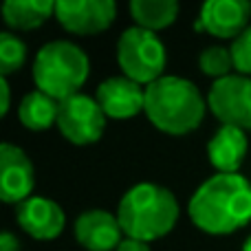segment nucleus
Returning a JSON list of instances; mask_svg holds the SVG:
<instances>
[{"mask_svg":"<svg viewBox=\"0 0 251 251\" xmlns=\"http://www.w3.org/2000/svg\"><path fill=\"white\" fill-rule=\"evenodd\" d=\"M0 251H20V240L11 231H2V236H0Z\"/></svg>","mask_w":251,"mask_h":251,"instance_id":"obj_22","label":"nucleus"},{"mask_svg":"<svg viewBox=\"0 0 251 251\" xmlns=\"http://www.w3.org/2000/svg\"><path fill=\"white\" fill-rule=\"evenodd\" d=\"M75 238L86 251H117L124 240V229L117 214L86 209L75 221Z\"/></svg>","mask_w":251,"mask_h":251,"instance_id":"obj_13","label":"nucleus"},{"mask_svg":"<svg viewBox=\"0 0 251 251\" xmlns=\"http://www.w3.org/2000/svg\"><path fill=\"white\" fill-rule=\"evenodd\" d=\"M199 66L207 77H212L214 82L218 79H225L229 75H234L231 71H236L234 66V57H231V51L225 47H207L201 51L199 55Z\"/></svg>","mask_w":251,"mask_h":251,"instance_id":"obj_18","label":"nucleus"},{"mask_svg":"<svg viewBox=\"0 0 251 251\" xmlns=\"http://www.w3.org/2000/svg\"><path fill=\"white\" fill-rule=\"evenodd\" d=\"M55 18L69 33L97 35L115 22L117 4L113 0H57Z\"/></svg>","mask_w":251,"mask_h":251,"instance_id":"obj_8","label":"nucleus"},{"mask_svg":"<svg viewBox=\"0 0 251 251\" xmlns=\"http://www.w3.org/2000/svg\"><path fill=\"white\" fill-rule=\"evenodd\" d=\"M251 26V2L249 0H209L201 7L194 22L196 31H207L214 38L234 42L243 31Z\"/></svg>","mask_w":251,"mask_h":251,"instance_id":"obj_9","label":"nucleus"},{"mask_svg":"<svg viewBox=\"0 0 251 251\" xmlns=\"http://www.w3.org/2000/svg\"><path fill=\"white\" fill-rule=\"evenodd\" d=\"M207 108L223 126L251 130V77L229 75L212 84L207 95Z\"/></svg>","mask_w":251,"mask_h":251,"instance_id":"obj_7","label":"nucleus"},{"mask_svg":"<svg viewBox=\"0 0 251 251\" xmlns=\"http://www.w3.org/2000/svg\"><path fill=\"white\" fill-rule=\"evenodd\" d=\"M207 101L194 82L176 75H163L146 86V117L165 134H187L203 124Z\"/></svg>","mask_w":251,"mask_h":251,"instance_id":"obj_2","label":"nucleus"},{"mask_svg":"<svg viewBox=\"0 0 251 251\" xmlns=\"http://www.w3.org/2000/svg\"><path fill=\"white\" fill-rule=\"evenodd\" d=\"M178 201L168 187L156 183H137L124 194L117 218L126 238L152 243L174 229L178 221Z\"/></svg>","mask_w":251,"mask_h":251,"instance_id":"obj_3","label":"nucleus"},{"mask_svg":"<svg viewBox=\"0 0 251 251\" xmlns=\"http://www.w3.org/2000/svg\"><path fill=\"white\" fill-rule=\"evenodd\" d=\"M97 104L110 119H132L146 110V88L126 75L108 77L97 86Z\"/></svg>","mask_w":251,"mask_h":251,"instance_id":"obj_11","label":"nucleus"},{"mask_svg":"<svg viewBox=\"0 0 251 251\" xmlns=\"http://www.w3.org/2000/svg\"><path fill=\"white\" fill-rule=\"evenodd\" d=\"M91 75L88 55L71 40H53L38 51L33 62L35 88L57 101L77 95Z\"/></svg>","mask_w":251,"mask_h":251,"instance_id":"obj_4","label":"nucleus"},{"mask_svg":"<svg viewBox=\"0 0 251 251\" xmlns=\"http://www.w3.org/2000/svg\"><path fill=\"white\" fill-rule=\"evenodd\" d=\"M247 150L249 143L245 130L234 126H221L207 143V159L218 170V174H238Z\"/></svg>","mask_w":251,"mask_h":251,"instance_id":"obj_14","label":"nucleus"},{"mask_svg":"<svg viewBox=\"0 0 251 251\" xmlns=\"http://www.w3.org/2000/svg\"><path fill=\"white\" fill-rule=\"evenodd\" d=\"M190 221L209 236H227L251 223V183L243 174H214L192 194Z\"/></svg>","mask_w":251,"mask_h":251,"instance_id":"obj_1","label":"nucleus"},{"mask_svg":"<svg viewBox=\"0 0 251 251\" xmlns=\"http://www.w3.org/2000/svg\"><path fill=\"white\" fill-rule=\"evenodd\" d=\"M16 221L25 234L35 240H53L62 234L66 216L62 207L51 199L31 196L25 203L16 205Z\"/></svg>","mask_w":251,"mask_h":251,"instance_id":"obj_12","label":"nucleus"},{"mask_svg":"<svg viewBox=\"0 0 251 251\" xmlns=\"http://www.w3.org/2000/svg\"><path fill=\"white\" fill-rule=\"evenodd\" d=\"M55 13L53 0H7L2 4V20L16 31H33Z\"/></svg>","mask_w":251,"mask_h":251,"instance_id":"obj_15","label":"nucleus"},{"mask_svg":"<svg viewBox=\"0 0 251 251\" xmlns=\"http://www.w3.org/2000/svg\"><path fill=\"white\" fill-rule=\"evenodd\" d=\"M35 168L18 146L0 143V199L9 205H20L33 196Z\"/></svg>","mask_w":251,"mask_h":251,"instance_id":"obj_10","label":"nucleus"},{"mask_svg":"<svg viewBox=\"0 0 251 251\" xmlns=\"http://www.w3.org/2000/svg\"><path fill=\"white\" fill-rule=\"evenodd\" d=\"M9 106H11V86L7 77H0V117H7Z\"/></svg>","mask_w":251,"mask_h":251,"instance_id":"obj_21","label":"nucleus"},{"mask_svg":"<svg viewBox=\"0 0 251 251\" xmlns=\"http://www.w3.org/2000/svg\"><path fill=\"white\" fill-rule=\"evenodd\" d=\"M26 62V44L11 31L0 33V77H9Z\"/></svg>","mask_w":251,"mask_h":251,"instance_id":"obj_19","label":"nucleus"},{"mask_svg":"<svg viewBox=\"0 0 251 251\" xmlns=\"http://www.w3.org/2000/svg\"><path fill=\"white\" fill-rule=\"evenodd\" d=\"M243 251H251V236L247 240H245V245H243Z\"/></svg>","mask_w":251,"mask_h":251,"instance_id":"obj_24","label":"nucleus"},{"mask_svg":"<svg viewBox=\"0 0 251 251\" xmlns=\"http://www.w3.org/2000/svg\"><path fill=\"white\" fill-rule=\"evenodd\" d=\"M130 13H132L134 26L156 33L161 29H168L176 20L178 2L176 0H132Z\"/></svg>","mask_w":251,"mask_h":251,"instance_id":"obj_17","label":"nucleus"},{"mask_svg":"<svg viewBox=\"0 0 251 251\" xmlns=\"http://www.w3.org/2000/svg\"><path fill=\"white\" fill-rule=\"evenodd\" d=\"M57 110H60V101L35 88L22 97L20 106H18V117L25 128L42 132V130L51 128L53 124H57Z\"/></svg>","mask_w":251,"mask_h":251,"instance_id":"obj_16","label":"nucleus"},{"mask_svg":"<svg viewBox=\"0 0 251 251\" xmlns=\"http://www.w3.org/2000/svg\"><path fill=\"white\" fill-rule=\"evenodd\" d=\"M229 51H231V57H234L236 73L251 77V26L231 42Z\"/></svg>","mask_w":251,"mask_h":251,"instance_id":"obj_20","label":"nucleus"},{"mask_svg":"<svg viewBox=\"0 0 251 251\" xmlns=\"http://www.w3.org/2000/svg\"><path fill=\"white\" fill-rule=\"evenodd\" d=\"M117 64L126 77L141 86L163 77L168 53L161 38L141 26H130L117 40Z\"/></svg>","mask_w":251,"mask_h":251,"instance_id":"obj_5","label":"nucleus"},{"mask_svg":"<svg viewBox=\"0 0 251 251\" xmlns=\"http://www.w3.org/2000/svg\"><path fill=\"white\" fill-rule=\"evenodd\" d=\"M117 251H150V247H148V243H141V240L124 238L122 245L117 247Z\"/></svg>","mask_w":251,"mask_h":251,"instance_id":"obj_23","label":"nucleus"},{"mask_svg":"<svg viewBox=\"0 0 251 251\" xmlns=\"http://www.w3.org/2000/svg\"><path fill=\"white\" fill-rule=\"evenodd\" d=\"M57 128L62 137L73 146H91L100 141L106 130V115L95 97H88L84 93L60 101L57 110Z\"/></svg>","mask_w":251,"mask_h":251,"instance_id":"obj_6","label":"nucleus"}]
</instances>
